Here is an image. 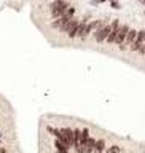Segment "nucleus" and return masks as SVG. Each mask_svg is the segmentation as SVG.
Masks as SVG:
<instances>
[{"label": "nucleus", "mask_w": 145, "mask_h": 153, "mask_svg": "<svg viewBox=\"0 0 145 153\" xmlns=\"http://www.w3.org/2000/svg\"><path fill=\"white\" fill-rule=\"evenodd\" d=\"M129 27L126 24H120L118 21H113L112 22V31L108 34V38H107V43L110 45H121L126 38V34H128Z\"/></svg>", "instance_id": "obj_1"}, {"label": "nucleus", "mask_w": 145, "mask_h": 153, "mask_svg": "<svg viewBox=\"0 0 145 153\" xmlns=\"http://www.w3.org/2000/svg\"><path fill=\"white\" fill-rule=\"evenodd\" d=\"M58 139L69 148V147L73 145V142H75V133H73L72 128H61V129H59V134H58Z\"/></svg>", "instance_id": "obj_2"}, {"label": "nucleus", "mask_w": 145, "mask_h": 153, "mask_svg": "<svg viewBox=\"0 0 145 153\" xmlns=\"http://www.w3.org/2000/svg\"><path fill=\"white\" fill-rule=\"evenodd\" d=\"M69 8V3H67L66 0H53L51 3H49V13H51V16L54 18H59L62 16V13Z\"/></svg>", "instance_id": "obj_3"}, {"label": "nucleus", "mask_w": 145, "mask_h": 153, "mask_svg": "<svg viewBox=\"0 0 145 153\" xmlns=\"http://www.w3.org/2000/svg\"><path fill=\"white\" fill-rule=\"evenodd\" d=\"M110 31H112V24H102L99 29L94 31V40H96L97 43H104V41H107Z\"/></svg>", "instance_id": "obj_4"}, {"label": "nucleus", "mask_w": 145, "mask_h": 153, "mask_svg": "<svg viewBox=\"0 0 145 153\" xmlns=\"http://www.w3.org/2000/svg\"><path fill=\"white\" fill-rule=\"evenodd\" d=\"M91 22H80L78 24V31H77V35H75V38H80V40H86L88 38V35L91 34Z\"/></svg>", "instance_id": "obj_5"}, {"label": "nucleus", "mask_w": 145, "mask_h": 153, "mask_svg": "<svg viewBox=\"0 0 145 153\" xmlns=\"http://www.w3.org/2000/svg\"><path fill=\"white\" fill-rule=\"evenodd\" d=\"M136 37H137V31H136V29H129L128 34H126V38H124V41L120 45L121 50L126 51L128 48H131V46H132V43L136 41Z\"/></svg>", "instance_id": "obj_6"}, {"label": "nucleus", "mask_w": 145, "mask_h": 153, "mask_svg": "<svg viewBox=\"0 0 145 153\" xmlns=\"http://www.w3.org/2000/svg\"><path fill=\"white\" fill-rule=\"evenodd\" d=\"M104 147H105V142H104L102 139H97V140H94L93 152H96V153H102V152H104Z\"/></svg>", "instance_id": "obj_7"}]
</instances>
